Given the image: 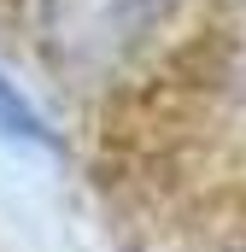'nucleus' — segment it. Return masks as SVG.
I'll use <instances>...</instances> for the list:
<instances>
[{
    "instance_id": "nucleus-2",
    "label": "nucleus",
    "mask_w": 246,
    "mask_h": 252,
    "mask_svg": "<svg viewBox=\"0 0 246 252\" xmlns=\"http://www.w3.org/2000/svg\"><path fill=\"white\" fill-rule=\"evenodd\" d=\"M0 129H6L12 141H35V147L47 141V129H41V118H35V106L6 82V70H0Z\"/></svg>"
},
{
    "instance_id": "nucleus-1",
    "label": "nucleus",
    "mask_w": 246,
    "mask_h": 252,
    "mask_svg": "<svg viewBox=\"0 0 246 252\" xmlns=\"http://www.w3.org/2000/svg\"><path fill=\"white\" fill-rule=\"evenodd\" d=\"M170 0H53L47 6V41L64 59H106L123 41H135Z\"/></svg>"
}]
</instances>
